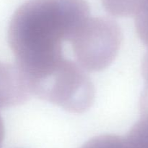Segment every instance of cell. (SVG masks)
Here are the masks:
<instances>
[{"label": "cell", "mask_w": 148, "mask_h": 148, "mask_svg": "<svg viewBox=\"0 0 148 148\" xmlns=\"http://www.w3.org/2000/svg\"><path fill=\"white\" fill-rule=\"evenodd\" d=\"M89 17L85 0H28L17 8L8 41L27 82L46 75L64 59V42Z\"/></svg>", "instance_id": "1"}, {"label": "cell", "mask_w": 148, "mask_h": 148, "mask_svg": "<svg viewBox=\"0 0 148 148\" xmlns=\"http://www.w3.org/2000/svg\"><path fill=\"white\" fill-rule=\"evenodd\" d=\"M28 85L32 94L70 113L87 111L95 99L94 85L86 71L66 58Z\"/></svg>", "instance_id": "2"}, {"label": "cell", "mask_w": 148, "mask_h": 148, "mask_svg": "<svg viewBox=\"0 0 148 148\" xmlns=\"http://www.w3.org/2000/svg\"><path fill=\"white\" fill-rule=\"evenodd\" d=\"M121 41L119 25L106 17H89L69 40L77 63L86 72H98L109 66Z\"/></svg>", "instance_id": "3"}, {"label": "cell", "mask_w": 148, "mask_h": 148, "mask_svg": "<svg viewBox=\"0 0 148 148\" xmlns=\"http://www.w3.org/2000/svg\"><path fill=\"white\" fill-rule=\"evenodd\" d=\"M31 95L27 79L18 66L0 62V108L20 105Z\"/></svg>", "instance_id": "4"}, {"label": "cell", "mask_w": 148, "mask_h": 148, "mask_svg": "<svg viewBox=\"0 0 148 148\" xmlns=\"http://www.w3.org/2000/svg\"><path fill=\"white\" fill-rule=\"evenodd\" d=\"M104 9L117 17L134 16L144 0H101Z\"/></svg>", "instance_id": "5"}, {"label": "cell", "mask_w": 148, "mask_h": 148, "mask_svg": "<svg viewBox=\"0 0 148 148\" xmlns=\"http://www.w3.org/2000/svg\"><path fill=\"white\" fill-rule=\"evenodd\" d=\"M128 148H148V115H142L125 137Z\"/></svg>", "instance_id": "6"}, {"label": "cell", "mask_w": 148, "mask_h": 148, "mask_svg": "<svg viewBox=\"0 0 148 148\" xmlns=\"http://www.w3.org/2000/svg\"><path fill=\"white\" fill-rule=\"evenodd\" d=\"M80 148H128V146L125 137L104 134L90 139Z\"/></svg>", "instance_id": "7"}, {"label": "cell", "mask_w": 148, "mask_h": 148, "mask_svg": "<svg viewBox=\"0 0 148 148\" xmlns=\"http://www.w3.org/2000/svg\"><path fill=\"white\" fill-rule=\"evenodd\" d=\"M136 31L139 38L148 47V0H144L134 15Z\"/></svg>", "instance_id": "8"}, {"label": "cell", "mask_w": 148, "mask_h": 148, "mask_svg": "<svg viewBox=\"0 0 148 148\" xmlns=\"http://www.w3.org/2000/svg\"><path fill=\"white\" fill-rule=\"evenodd\" d=\"M142 73L145 80V87L140 100V110L142 115H148V51L142 62Z\"/></svg>", "instance_id": "9"}, {"label": "cell", "mask_w": 148, "mask_h": 148, "mask_svg": "<svg viewBox=\"0 0 148 148\" xmlns=\"http://www.w3.org/2000/svg\"><path fill=\"white\" fill-rule=\"evenodd\" d=\"M4 137V123H3L2 118H1V115H0V148H1V145H2Z\"/></svg>", "instance_id": "10"}]
</instances>
